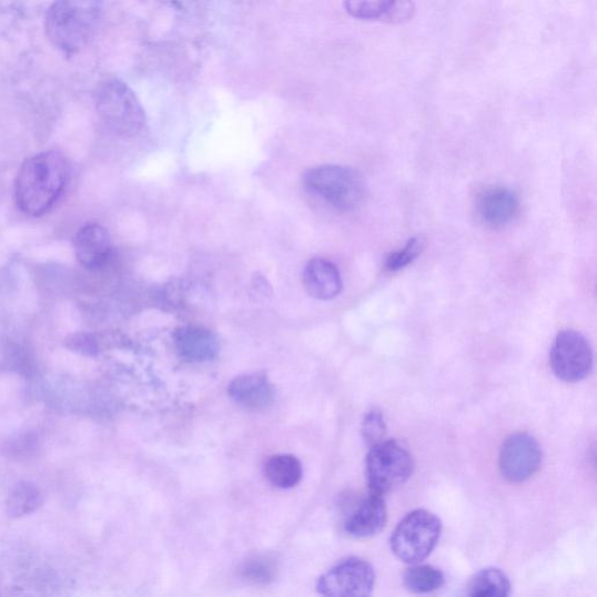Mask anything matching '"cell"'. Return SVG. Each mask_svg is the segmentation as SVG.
I'll return each instance as SVG.
<instances>
[{
    "label": "cell",
    "instance_id": "obj_1",
    "mask_svg": "<svg viewBox=\"0 0 597 597\" xmlns=\"http://www.w3.org/2000/svg\"><path fill=\"white\" fill-rule=\"evenodd\" d=\"M67 180V160L60 152L43 151L30 156L16 180L18 210L32 217L50 213L62 196Z\"/></svg>",
    "mask_w": 597,
    "mask_h": 597
},
{
    "label": "cell",
    "instance_id": "obj_2",
    "mask_svg": "<svg viewBox=\"0 0 597 597\" xmlns=\"http://www.w3.org/2000/svg\"><path fill=\"white\" fill-rule=\"evenodd\" d=\"M101 13L98 2L54 3L45 14V36L64 54H77L93 38Z\"/></svg>",
    "mask_w": 597,
    "mask_h": 597
},
{
    "label": "cell",
    "instance_id": "obj_3",
    "mask_svg": "<svg viewBox=\"0 0 597 597\" xmlns=\"http://www.w3.org/2000/svg\"><path fill=\"white\" fill-rule=\"evenodd\" d=\"M305 188L340 212H353L366 198L363 174L350 166L320 165L304 175Z\"/></svg>",
    "mask_w": 597,
    "mask_h": 597
},
{
    "label": "cell",
    "instance_id": "obj_4",
    "mask_svg": "<svg viewBox=\"0 0 597 597\" xmlns=\"http://www.w3.org/2000/svg\"><path fill=\"white\" fill-rule=\"evenodd\" d=\"M95 103L101 121L113 133L133 136L143 130L146 122L145 110L123 81H103L97 90Z\"/></svg>",
    "mask_w": 597,
    "mask_h": 597
},
{
    "label": "cell",
    "instance_id": "obj_5",
    "mask_svg": "<svg viewBox=\"0 0 597 597\" xmlns=\"http://www.w3.org/2000/svg\"><path fill=\"white\" fill-rule=\"evenodd\" d=\"M442 532L443 523L438 516L424 509L413 510L399 522L389 545L399 560L417 565L433 553Z\"/></svg>",
    "mask_w": 597,
    "mask_h": 597
},
{
    "label": "cell",
    "instance_id": "obj_6",
    "mask_svg": "<svg viewBox=\"0 0 597 597\" xmlns=\"http://www.w3.org/2000/svg\"><path fill=\"white\" fill-rule=\"evenodd\" d=\"M365 469L371 492L383 496L405 484L415 472V462L405 447L387 441L371 449Z\"/></svg>",
    "mask_w": 597,
    "mask_h": 597
},
{
    "label": "cell",
    "instance_id": "obj_7",
    "mask_svg": "<svg viewBox=\"0 0 597 597\" xmlns=\"http://www.w3.org/2000/svg\"><path fill=\"white\" fill-rule=\"evenodd\" d=\"M376 573L371 563L358 557L341 559L321 576L316 591L321 597H371Z\"/></svg>",
    "mask_w": 597,
    "mask_h": 597
},
{
    "label": "cell",
    "instance_id": "obj_8",
    "mask_svg": "<svg viewBox=\"0 0 597 597\" xmlns=\"http://www.w3.org/2000/svg\"><path fill=\"white\" fill-rule=\"evenodd\" d=\"M555 375L567 383L585 380L593 366V352L587 338L577 331L560 332L549 354Z\"/></svg>",
    "mask_w": 597,
    "mask_h": 597
},
{
    "label": "cell",
    "instance_id": "obj_9",
    "mask_svg": "<svg viewBox=\"0 0 597 597\" xmlns=\"http://www.w3.org/2000/svg\"><path fill=\"white\" fill-rule=\"evenodd\" d=\"M543 453L538 442L527 433L509 436L499 452L500 475L512 484H523L540 468Z\"/></svg>",
    "mask_w": 597,
    "mask_h": 597
},
{
    "label": "cell",
    "instance_id": "obj_10",
    "mask_svg": "<svg viewBox=\"0 0 597 597\" xmlns=\"http://www.w3.org/2000/svg\"><path fill=\"white\" fill-rule=\"evenodd\" d=\"M475 209L482 223L492 229H500L518 216L520 202L510 189L494 186L478 194Z\"/></svg>",
    "mask_w": 597,
    "mask_h": 597
},
{
    "label": "cell",
    "instance_id": "obj_11",
    "mask_svg": "<svg viewBox=\"0 0 597 597\" xmlns=\"http://www.w3.org/2000/svg\"><path fill=\"white\" fill-rule=\"evenodd\" d=\"M387 519L386 505L381 495L371 493L362 499L343 524V530L354 539H366L378 535Z\"/></svg>",
    "mask_w": 597,
    "mask_h": 597
},
{
    "label": "cell",
    "instance_id": "obj_12",
    "mask_svg": "<svg viewBox=\"0 0 597 597\" xmlns=\"http://www.w3.org/2000/svg\"><path fill=\"white\" fill-rule=\"evenodd\" d=\"M73 244L79 263L89 270L104 266L112 254L111 236L108 229L99 223L82 226Z\"/></svg>",
    "mask_w": 597,
    "mask_h": 597
},
{
    "label": "cell",
    "instance_id": "obj_13",
    "mask_svg": "<svg viewBox=\"0 0 597 597\" xmlns=\"http://www.w3.org/2000/svg\"><path fill=\"white\" fill-rule=\"evenodd\" d=\"M229 396L244 408L263 411L274 402V388L263 374H251L235 378L227 388Z\"/></svg>",
    "mask_w": 597,
    "mask_h": 597
},
{
    "label": "cell",
    "instance_id": "obj_14",
    "mask_svg": "<svg viewBox=\"0 0 597 597\" xmlns=\"http://www.w3.org/2000/svg\"><path fill=\"white\" fill-rule=\"evenodd\" d=\"M174 343L179 355L190 362L212 361L220 351L216 336L198 326L179 328L174 334Z\"/></svg>",
    "mask_w": 597,
    "mask_h": 597
},
{
    "label": "cell",
    "instance_id": "obj_15",
    "mask_svg": "<svg viewBox=\"0 0 597 597\" xmlns=\"http://www.w3.org/2000/svg\"><path fill=\"white\" fill-rule=\"evenodd\" d=\"M304 285L308 294L318 301H332L342 291L341 273L334 263L314 259L305 267Z\"/></svg>",
    "mask_w": 597,
    "mask_h": 597
},
{
    "label": "cell",
    "instance_id": "obj_16",
    "mask_svg": "<svg viewBox=\"0 0 597 597\" xmlns=\"http://www.w3.org/2000/svg\"><path fill=\"white\" fill-rule=\"evenodd\" d=\"M346 11L354 18L363 20H382L401 24L413 17L415 4L409 2H393V0H378V2H346Z\"/></svg>",
    "mask_w": 597,
    "mask_h": 597
},
{
    "label": "cell",
    "instance_id": "obj_17",
    "mask_svg": "<svg viewBox=\"0 0 597 597\" xmlns=\"http://www.w3.org/2000/svg\"><path fill=\"white\" fill-rule=\"evenodd\" d=\"M303 466L293 455H273L264 465V475L269 484L280 489H291L301 484Z\"/></svg>",
    "mask_w": 597,
    "mask_h": 597
},
{
    "label": "cell",
    "instance_id": "obj_18",
    "mask_svg": "<svg viewBox=\"0 0 597 597\" xmlns=\"http://www.w3.org/2000/svg\"><path fill=\"white\" fill-rule=\"evenodd\" d=\"M44 502L41 489L29 480H20L14 485L7 498V514L11 518H20L37 512Z\"/></svg>",
    "mask_w": 597,
    "mask_h": 597
},
{
    "label": "cell",
    "instance_id": "obj_19",
    "mask_svg": "<svg viewBox=\"0 0 597 597\" xmlns=\"http://www.w3.org/2000/svg\"><path fill=\"white\" fill-rule=\"evenodd\" d=\"M512 583L499 568L479 570L473 578L467 597H510Z\"/></svg>",
    "mask_w": 597,
    "mask_h": 597
},
{
    "label": "cell",
    "instance_id": "obj_20",
    "mask_svg": "<svg viewBox=\"0 0 597 597\" xmlns=\"http://www.w3.org/2000/svg\"><path fill=\"white\" fill-rule=\"evenodd\" d=\"M445 584L444 573L429 565H413L404 574V585L413 594H429Z\"/></svg>",
    "mask_w": 597,
    "mask_h": 597
},
{
    "label": "cell",
    "instance_id": "obj_21",
    "mask_svg": "<svg viewBox=\"0 0 597 597\" xmlns=\"http://www.w3.org/2000/svg\"><path fill=\"white\" fill-rule=\"evenodd\" d=\"M239 573L249 584L266 586L277 577L279 563L271 555H255L241 564Z\"/></svg>",
    "mask_w": 597,
    "mask_h": 597
},
{
    "label": "cell",
    "instance_id": "obj_22",
    "mask_svg": "<svg viewBox=\"0 0 597 597\" xmlns=\"http://www.w3.org/2000/svg\"><path fill=\"white\" fill-rule=\"evenodd\" d=\"M426 247V240L423 236L412 237L405 246L386 260L385 267L389 272H397L415 262Z\"/></svg>",
    "mask_w": 597,
    "mask_h": 597
},
{
    "label": "cell",
    "instance_id": "obj_23",
    "mask_svg": "<svg viewBox=\"0 0 597 597\" xmlns=\"http://www.w3.org/2000/svg\"><path fill=\"white\" fill-rule=\"evenodd\" d=\"M386 426L382 413L373 409L365 416L362 425L364 442L372 448L384 442Z\"/></svg>",
    "mask_w": 597,
    "mask_h": 597
},
{
    "label": "cell",
    "instance_id": "obj_24",
    "mask_svg": "<svg viewBox=\"0 0 597 597\" xmlns=\"http://www.w3.org/2000/svg\"><path fill=\"white\" fill-rule=\"evenodd\" d=\"M64 347L85 356H95L100 351L97 336L89 333H77L68 336L64 340Z\"/></svg>",
    "mask_w": 597,
    "mask_h": 597
},
{
    "label": "cell",
    "instance_id": "obj_25",
    "mask_svg": "<svg viewBox=\"0 0 597 597\" xmlns=\"http://www.w3.org/2000/svg\"><path fill=\"white\" fill-rule=\"evenodd\" d=\"M36 445V442L31 441L29 436H24V438L17 439L13 444H11L12 448L9 449L11 455L17 456H28L30 453L34 452L33 446Z\"/></svg>",
    "mask_w": 597,
    "mask_h": 597
}]
</instances>
